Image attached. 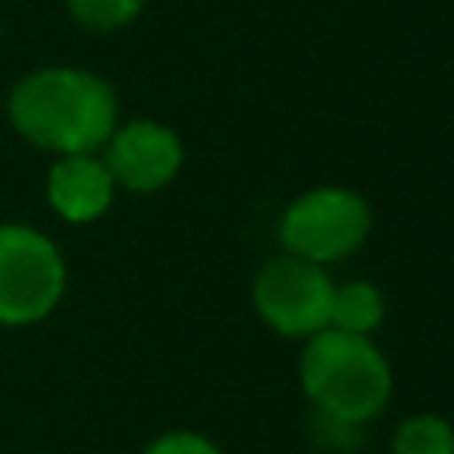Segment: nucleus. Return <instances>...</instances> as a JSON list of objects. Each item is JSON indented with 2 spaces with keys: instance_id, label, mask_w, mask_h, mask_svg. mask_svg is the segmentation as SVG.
<instances>
[{
  "instance_id": "nucleus-1",
  "label": "nucleus",
  "mask_w": 454,
  "mask_h": 454,
  "mask_svg": "<svg viewBox=\"0 0 454 454\" xmlns=\"http://www.w3.org/2000/svg\"><path fill=\"white\" fill-rule=\"evenodd\" d=\"M11 124L46 153H96L117 128V92L82 67H39L7 99Z\"/></svg>"
},
{
  "instance_id": "nucleus-2",
  "label": "nucleus",
  "mask_w": 454,
  "mask_h": 454,
  "mask_svg": "<svg viewBox=\"0 0 454 454\" xmlns=\"http://www.w3.org/2000/svg\"><path fill=\"white\" fill-rule=\"evenodd\" d=\"M298 383L316 411L365 426L387 408L394 372L369 337L326 326L305 337Z\"/></svg>"
},
{
  "instance_id": "nucleus-3",
  "label": "nucleus",
  "mask_w": 454,
  "mask_h": 454,
  "mask_svg": "<svg viewBox=\"0 0 454 454\" xmlns=\"http://www.w3.org/2000/svg\"><path fill=\"white\" fill-rule=\"evenodd\" d=\"M60 248L28 223H0V326L46 319L64 294Z\"/></svg>"
},
{
  "instance_id": "nucleus-4",
  "label": "nucleus",
  "mask_w": 454,
  "mask_h": 454,
  "mask_svg": "<svg viewBox=\"0 0 454 454\" xmlns=\"http://www.w3.org/2000/svg\"><path fill=\"white\" fill-rule=\"evenodd\" d=\"M369 202L351 188H312L298 195L280 220V241L309 262H337L369 238Z\"/></svg>"
},
{
  "instance_id": "nucleus-5",
  "label": "nucleus",
  "mask_w": 454,
  "mask_h": 454,
  "mask_svg": "<svg viewBox=\"0 0 454 454\" xmlns=\"http://www.w3.org/2000/svg\"><path fill=\"white\" fill-rule=\"evenodd\" d=\"M252 301L259 319L280 337H312L330 326L333 305V280L319 262L301 255H277L270 259L255 284Z\"/></svg>"
},
{
  "instance_id": "nucleus-6",
  "label": "nucleus",
  "mask_w": 454,
  "mask_h": 454,
  "mask_svg": "<svg viewBox=\"0 0 454 454\" xmlns=\"http://www.w3.org/2000/svg\"><path fill=\"white\" fill-rule=\"evenodd\" d=\"M103 163L114 177V184L128 192H156L181 170V138L156 121H131L124 128H114V135L103 145Z\"/></svg>"
},
{
  "instance_id": "nucleus-7",
  "label": "nucleus",
  "mask_w": 454,
  "mask_h": 454,
  "mask_svg": "<svg viewBox=\"0 0 454 454\" xmlns=\"http://www.w3.org/2000/svg\"><path fill=\"white\" fill-rule=\"evenodd\" d=\"M114 188L117 184L110 177L106 163L96 160L92 153L60 156L46 177V199H50L53 213L64 216L67 223L99 220L114 202Z\"/></svg>"
},
{
  "instance_id": "nucleus-8",
  "label": "nucleus",
  "mask_w": 454,
  "mask_h": 454,
  "mask_svg": "<svg viewBox=\"0 0 454 454\" xmlns=\"http://www.w3.org/2000/svg\"><path fill=\"white\" fill-rule=\"evenodd\" d=\"M383 294L369 280H351L344 287H333V305H330V326L344 333L369 337L383 323Z\"/></svg>"
},
{
  "instance_id": "nucleus-9",
  "label": "nucleus",
  "mask_w": 454,
  "mask_h": 454,
  "mask_svg": "<svg viewBox=\"0 0 454 454\" xmlns=\"http://www.w3.org/2000/svg\"><path fill=\"white\" fill-rule=\"evenodd\" d=\"M390 454H454V426L436 411H419L397 422Z\"/></svg>"
},
{
  "instance_id": "nucleus-10",
  "label": "nucleus",
  "mask_w": 454,
  "mask_h": 454,
  "mask_svg": "<svg viewBox=\"0 0 454 454\" xmlns=\"http://www.w3.org/2000/svg\"><path fill=\"white\" fill-rule=\"evenodd\" d=\"M145 0H67L71 18L89 32H117L138 18Z\"/></svg>"
},
{
  "instance_id": "nucleus-11",
  "label": "nucleus",
  "mask_w": 454,
  "mask_h": 454,
  "mask_svg": "<svg viewBox=\"0 0 454 454\" xmlns=\"http://www.w3.org/2000/svg\"><path fill=\"white\" fill-rule=\"evenodd\" d=\"M142 454H223L209 436L202 433H192V429H174V433H163L156 436Z\"/></svg>"
}]
</instances>
